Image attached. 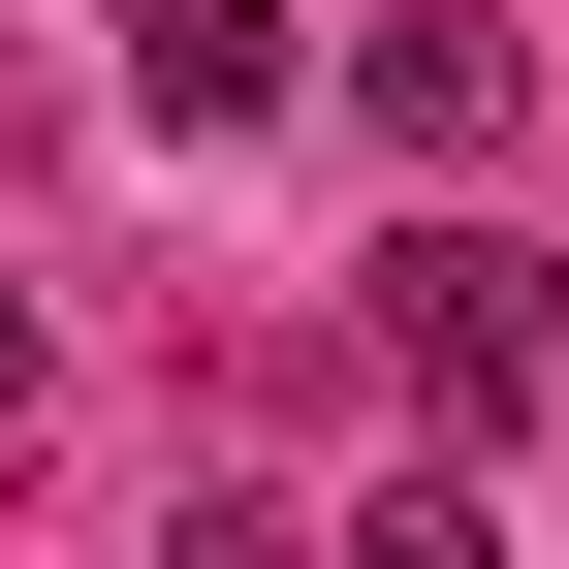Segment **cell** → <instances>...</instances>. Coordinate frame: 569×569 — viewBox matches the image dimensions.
Wrapping results in <instances>:
<instances>
[{"mask_svg":"<svg viewBox=\"0 0 569 569\" xmlns=\"http://www.w3.org/2000/svg\"><path fill=\"white\" fill-rule=\"evenodd\" d=\"M159 569H348V538L284 507V475H190V507H159Z\"/></svg>","mask_w":569,"mask_h":569,"instance_id":"obj_4","label":"cell"},{"mask_svg":"<svg viewBox=\"0 0 569 569\" xmlns=\"http://www.w3.org/2000/svg\"><path fill=\"white\" fill-rule=\"evenodd\" d=\"M380 348L475 411V443H507V411H569V253H507V222H411V253H380Z\"/></svg>","mask_w":569,"mask_h":569,"instance_id":"obj_1","label":"cell"},{"mask_svg":"<svg viewBox=\"0 0 569 569\" xmlns=\"http://www.w3.org/2000/svg\"><path fill=\"white\" fill-rule=\"evenodd\" d=\"M127 96H159V127H284L317 32H284V0H190V32H127Z\"/></svg>","mask_w":569,"mask_h":569,"instance_id":"obj_3","label":"cell"},{"mask_svg":"<svg viewBox=\"0 0 569 569\" xmlns=\"http://www.w3.org/2000/svg\"><path fill=\"white\" fill-rule=\"evenodd\" d=\"M348 127H380V159H507L538 127V32L507 0H380V32H348Z\"/></svg>","mask_w":569,"mask_h":569,"instance_id":"obj_2","label":"cell"},{"mask_svg":"<svg viewBox=\"0 0 569 569\" xmlns=\"http://www.w3.org/2000/svg\"><path fill=\"white\" fill-rule=\"evenodd\" d=\"M348 569H507V507H475V475H380V507H348Z\"/></svg>","mask_w":569,"mask_h":569,"instance_id":"obj_5","label":"cell"},{"mask_svg":"<svg viewBox=\"0 0 569 569\" xmlns=\"http://www.w3.org/2000/svg\"><path fill=\"white\" fill-rule=\"evenodd\" d=\"M32 380H63V317H32V284H0V443H32Z\"/></svg>","mask_w":569,"mask_h":569,"instance_id":"obj_6","label":"cell"},{"mask_svg":"<svg viewBox=\"0 0 569 569\" xmlns=\"http://www.w3.org/2000/svg\"><path fill=\"white\" fill-rule=\"evenodd\" d=\"M127 32H190V0H127Z\"/></svg>","mask_w":569,"mask_h":569,"instance_id":"obj_7","label":"cell"}]
</instances>
